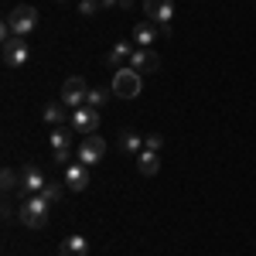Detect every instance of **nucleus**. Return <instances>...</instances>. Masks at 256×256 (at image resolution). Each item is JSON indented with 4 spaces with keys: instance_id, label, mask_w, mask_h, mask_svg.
Masks as SVG:
<instances>
[{
    "instance_id": "nucleus-1",
    "label": "nucleus",
    "mask_w": 256,
    "mask_h": 256,
    "mask_svg": "<svg viewBox=\"0 0 256 256\" xmlns=\"http://www.w3.org/2000/svg\"><path fill=\"white\" fill-rule=\"evenodd\" d=\"M34 24H38V10L31 7V4H20L14 7L7 20H4V28H0V38L10 41V38H24V34H31L34 31Z\"/></svg>"
},
{
    "instance_id": "nucleus-2",
    "label": "nucleus",
    "mask_w": 256,
    "mask_h": 256,
    "mask_svg": "<svg viewBox=\"0 0 256 256\" xmlns=\"http://www.w3.org/2000/svg\"><path fill=\"white\" fill-rule=\"evenodd\" d=\"M48 198L44 195H24L20 198V208H18V216L20 222L28 226V229H41V226H48Z\"/></svg>"
},
{
    "instance_id": "nucleus-3",
    "label": "nucleus",
    "mask_w": 256,
    "mask_h": 256,
    "mask_svg": "<svg viewBox=\"0 0 256 256\" xmlns=\"http://www.w3.org/2000/svg\"><path fill=\"white\" fill-rule=\"evenodd\" d=\"M144 14L154 20L164 34H171V20H174V0H144Z\"/></svg>"
},
{
    "instance_id": "nucleus-4",
    "label": "nucleus",
    "mask_w": 256,
    "mask_h": 256,
    "mask_svg": "<svg viewBox=\"0 0 256 256\" xmlns=\"http://www.w3.org/2000/svg\"><path fill=\"white\" fill-rule=\"evenodd\" d=\"M140 72H134L130 65H123V68H116V76H113V96L120 99H134L140 92Z\"/></svg>"
},
{
    "instance_id": "nucleus-5",
    "label": "nucleus",
    "mask_w": 256,
    "mask_h": 256,
    "mask_svg": "<svg viewBox=\"0 0 256 256\" xmlns=\"http://www.w3.org/2000/svg\"><path fill=\"white\" fill-rule=\"evenodd\" d=\"M86 96H89V86H86V79L82 76H68V79L62 82V102L68 106V110H79V106H86Z\"/></svg>"
},
{
    "instance_id": "nucleus-6",
    "label": "nucleus",
    "mask_w": 256,
    "mask_h": 256,
    "mask_svg": "<svg viewBox=\"0 0 256 256\" xmlns=\"http://www.w3.org/2000/svg\"><path fill=\"white\" fill-rule=\"evenodd\" d=\"M102 158H106V140L99 137V134H89V137L79 144V150H76V160H82L86 168L99 164Z\"/></svg>"
},
{
    "instance_id": "nucleus-7",
    "label": "nucleus",
    "mask_w": 256,
    "mask_h": 256,
    "mask_svg": "<svg viewBox=\"0 0 256 256\" xmlns=\"http://www.w3.org/2000/svg\"><path fill=\"white\" fill-rule=\"evenodd\" d=\"M4 65L7 68H20V65H28V58H31V48H28V41L24 38H10L4 41Z\"/></svg>"
},
{
    "instance_id": "nucleus-8",
    "label": "nucleus",
    "mask_w": 256,
    "mask_h": 256,
    "mask_svg": "<svg viewBox=\"0 0 256 256\" xmlns=\"http://www.w3.org/2000/svg\"><path fill=\"white\" fill-rule=\"evenodd\" d=\"M68 126L89 137V134H92V130L99 126V110H92V106H79V110H72V116H68Z\"/></svg>"
},
{
    "instance_id": "nucleus-9",
    "label": "nucleus",
    "mask_w": 256,
    "mask_h": 256,
    "mask_svg": "<svg viewBox=\"0 0 256 256\" xmlns=\"http://www.w3.org/2000/svg\"><path fill=\"white\" fill-rule=\"evenodd\" d=\"M44 184H48V178L41 174L38 164H24V168H20V192H24V195H41Z\"/></svg>"
},
{
    "instance_id": "nucleus-10",
    "label": "nucleus",
    "mask_w": 256,
    "mask_h": 256,
    "mask_svg": "<svg viewBox=\"0 0 256 256\" xmlns=\"http://www.w3.org/2000/svg\"><path fill=\"white\" fill-rule=\"evenodd\" d=\"M130 68L140 72V76H147V72H158L160 68V58L154 48H134V55H130Z\"/></svg>"
},
{
    "instance_id": "nucleus-11",
    "label": "nucleus",
    "mask_w": 256,
    "mask_h": 256,
    "mask_svg": "<svg viewBox=\"0 0 256 256\" xmlns=\"http://www.w3.org/2000/svg\"><path fill=\"white\" fill-rule=\"evenodd\" d=\"M89 181H92V174H89V168H86L82 160H76V164H68V168H65V184H68L72 192H86V188H89Z\"/></svg>"
},
{
    "instance_id": "nucleus-12",
    "label": "nucleus",
    "mask_w": 256,
    "mask_h": 256,
    "mask_svg": "<svg viewBox=\"0 0 256 256\" xmlns=\"http://www.w3.org/2000/svg\"><path fill=\"white\" fill-rule=\"evenodd\" d=\"M154 41H158V24H154V20L134 24V44H137V48H154Z\"/></svg>"
},
{
    "instance_id": "nucleus-13",
    "label": "nucleus",
    "mask_w": 256,
    "mask_h": 256,
    "mask_svg": "<svg viewBox=\"0 0 256 256\" xmlns=\"http://www.w3.org/2000/svg\"><path fill=\"white\" fill-rule=\"evenodd\" d=\"M134 48H137V44H130V41H116V44L106 52V58H102V62H106L110 68H123V62H130Z\"/></svg>"
},
{
    "instance_id": "nucleus-14",
    "label": "nucleus",
    "mask_w": 256,
    "mask_h": 256,
    "mask_svg": "<svg viewBox=\"0 0 256 256\" xmlns=\"http://www.w3.org/2000/svg\"><path fill=\"white\" fill-rule=\"evenodd\" d=\"M137 171L144 178H154L160 171V158H158V150H147V147H144V150H140L137 154Z\"/></svg>"
},
{
    "instance_id": "nucleus-15",
    "label": "nucleus",
    "mask_w": 256,
    "mask_h": 256,
    "mask_svg": "<svg viewBox=\"0 0 256 256\" xmlns=\"http://www.w3.org/2000/svg\"><path fill=\"white\" fill-rule=\"evenodd\" d=\"M58 256H89V239H86V236H68V239H62Z\"/></svg>"
},
{
    "instance_id": "nucleus-16",
    "label": "nucleus",
    "mask_w": 256,
    "mask_h": 256,
    "mask_svg": "<svg viewBox=\"0 0 256 256\" xmlns=\"http://www.w3.org/2000/svg\"><path fill=\"white\" fill-rule=\"evenodd\" d=\"M65 110H68V106L58 99V102H48L41 116H44V123H48V126H65Z\"/></svg>"
},
{
    "instance_id": "nucleus-17",
    "label": "nucleus",
    "mask_w": 256,
    "mask_h": 256,
    "mask_svg": "<svg viewBox=\"0 0 256 256\" xmlns=\"http://www.w3.org/2000/svg\"><path fill=\"white\" fill-rule=\"evenodd\" d=\"M48 144H52V150H68L72 147V126H55L48 134Z\"/></svg>"
},
{
    "instance_id": "nucleus-18",
    "label": "nucleus",
    "mask_w": 256,
    "mask_h": 256,
    "mask_svg": "<svg viewBox=\"0 0 256 256\" xmlns=\"http://www.w3.org/2000/svg\"><path fill=\"white\" fill-rule=\"evenodd\" d=\"M120 147H123L126 154H134V158H137L140 150H144V137H140L137 130H123V134H120Z\"/></svg>"
},
{
    "instance_id": "nucleus-19",
    "label": "nucleus",
    "mask_w": 256,
    "mask_h": 256,
    "mask_svg": "<svg viewBox=\"0 0 256 256\" xmlns=\"http://www.w3.org/2000/svg\"><path fill=\"white\" fill-rule=\"evenodd\" d=\"M106 99H110V92H106V89H89V96H86V106H92V110H102V106H106Z\"/></svg>"
},
{
    "instance_id": "nucleus-20",
    "label": "nucleus",
    "mask_w": 256,
    "mask_h": 256,
    "mask_svg": "<svg viewBox=\"0 0 256 256\" xmlns=\"http://www.w3.org/2000/svg\"><path fill=\"white\" fill-rule=\"evenodd\" d=\"M65 188H68V184H65V181H62V184H58V181H48V184H44V192H41V195L48 198V202H58V198L65 195Z\"/></svg>"
},
{
    "instance_id": "nucleus-21",
    "label": "nucleus",
    "mask_w": 256,
    "mask_h": 256,
    "mask_svg": "<svg viewBox=\"0 0 256 256\" xmlns=\"http://www.w3.org/2000/svg\"><path fill=\"white\" fill-rule=\"evenodd\" d=\"M0 181H4V192H14V188L20 184V171H14V168H4Z\"/></svg>"
},
{
    "instance_id": "nucleus-22",
    "label": "nucleus",
    "mask_w": 256,
    "mask_h": 256,
    "mask_svg": "<svg viewBox=\"0 0 256 256\" xmlns=\"http://www.w3.org/2000/svg\"><path fill=\"white\" fill-rule=\"evenodd\" d=\"M52 160L62 164V168H68V164H72V147H68V150H52Z\"/></svg>"
},
{
    "instance_id": "nucleus-23",
    "label": "nucleus",
    "mask_w": 256,
    "mask_h": 256,
    "mask_svg": "<svg viewBox=\"0 0 256 256\" xmlns=\"http://www.w3.org/2000/svg\"><path fill=\"white\" fill-rule=\"evenodd\" d=\"M96 10H99V0H82V4H79V14H82V18H92Z\"/></svg>"
},
{
    "instance_id": "nucleus-24",
    "label": "nucleus",
    "mask_w": 256,
    "mask_h": 256,
    "mask_svg": "<svg viewBox=\"0 0 256 256\" xmlns=\"http://www.w3.org/2000/svg\"><path fill=\"white\" fill-rule=\"evenodd\" d=\"M144 147H147V150H160V147H164V137H160V134H150V137H144Z\"/></svg>"
},
{
    "instance_id": "nucleus-25",
    "label": "nucleus",
    "mask_w": 256,
    "mask_h": 256,
    "mask_svg": "<svg viewBox=\"0 0 256 256\" xmlns=\"http://www.w3.org/2000/svg\"><path fill=\"white\" fill-rule=\"evenodd\" d=\"M99 7H120V0H99Z\"/></svg>"
},
{
    "instance_id": "nucleus-26",
    "label": "nucleus",
    "mask_w": 256,
    "mask_h": 256,
    "mask_svg": "<svg viewBox=\"0 0 256 256\" xmlns=\"http://www.w3.org/2000/svg\"><path fill=\"white\" fill-rule=\"evenodd\" d=\"M58 4H65V0H58Z\"/></svg>"
}]
</instances>
